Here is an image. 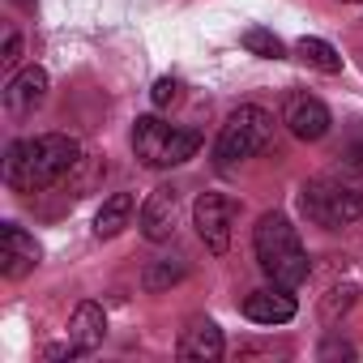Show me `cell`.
I'll return each mask as SVG.
<instances>
[{
	"label": "cell",
	"instance_id": "6da1fadb",
	"mask_svg": "<svg viewBox=\"0 0 363 363\" xmlns=\"http://www.w3.org/2000/svg\"><path fill=\"white\" fill-rule=\"evenodd\" d=\"M82 167V141L69 133H39L22 137L5 150V184L13 193H43Z\"/></svg>",
	"mask_w": 363,
	"mask_h": 363
},
{
	"label": "cell",
	"instance_id": "7a4b0ae2",
	"mask_svg": "<svg viewBox=\"0 0 363 363\" xmlns=\"http://www.w3.org/2000/svg\"><path fill=\"white\" fill-rule=\"evenodd\" d=\"M252 252H257V265L261 274L274 282V286H303L312 265H308V248L299 240V231L291 227L286 214H261L257 227H252Z\"/></svg>",
	"mask_w": 363,
	"mask_h": 363
},
{
	"label": "cell",
	"instance_id": "3957f363",
	"mask_svg": "<svg viewBox=\"0 0 363 363\" xmlns=\"http://www.w3.org/2000/svg\"><path fill=\"white\" fill-rule=\"evenodd\" d=\"M299 206L308 214V223L325 227V231H337V227H350L363 218V171H329V175H316L299 189Z\"/></svg>",
	"mask_w": 363,
	"mask_h": 363
},
{
	"label": "cell",
	"instance_id": "277c9868",
	"mask_svg": "<svg viewBox=\"0 0 363 363\" xmlns=\"http://www.w3.org/2000/svg\"><path fill=\"white\" fill-rule=\"evenodd\" d=\"M201 150V133L197 128H184V124H167L158 116H141L133 124V154L154 167V171H167V167H179L189 162L193 154Z\"/></svg>",
	"mask_w": 363,
	"mask_h": 363
},
{
	"label": "cell",
	"instance_id": "5b68a950",
	"mask_svg": "<svg viewBox=\"0 0 363 363\" xmlns=\"http://www.w3.org/2000/svg\"><path fill=\"white\" fill-rule=\"evenodd\" d=\"M269 137H274V116L265 107H257V103H240L227 116V124H223V133L214 141V162L218 167L244 162V158L261 154L269 145Z\"/></svg>",
	"mask_w": 363,
	"mask_h": 363
},
{
	"label": "cell",
	"instance_id": "8992f818",
	"mask_svg": "<svg viewBox=\"0 0 363 363\" xmlns=\"http://www.w3.org/2000/svg\"><path fill=\"white\" fill-rule=\"evenodd\" d=\"M193 227H197L201 244H206L214 257H223V252L231 248L235 201H231V197H223V193H201V197L193 201Z\"/></svg>",
	"mask_w": 363,
	"mask_h": 363
},
{
	"label": "cell",
	"instance_id": "52a82bcc",
	"mask_svg": "<svg viewBox=\"0 0 363 363\" xmlns=\"http://www.w3.org/2000/svg\"><path fill=\"white\" fill-rule=\"evenodd\" d=\"M137 227H141V235L150 244H167L175 235V227H179V189H171V184L154 189L145 197L141 214H137Z\"/></svg>",
	"mask_w": 363,
	"mask_h": 363
},
{
	"label": "cell",
	"instance_id": "ba28073f",
	"mask_svg": "<svg viewBox=\"0 0 363 363\" xmlns=\"http://www.w3.org/2000/svg\"><path fill=\"white\" fill-rule=\"evenodd\" d=\"M43 261V248L30 231H22L18 223H5L0 227V274H5L9 282L35 274V265Z\"/></svg>",
	"mask_w": 363,
	"mask_h": 363
},
{
	"label": "cell",
	"instance_id": "9c48e42d",
	"mask_svg": "<svg viewBox=\"0 0 363 363\" xmlns=\"http://www.w3.org/2000/svg\"><path fill=\"white\" fill-rule=\"evenodd\" d=\"M223 350H227L223 329L210 316H193L184 329H179V342H175V354L184 363H218Z\"/></svg>",
	"mask_w": 363,
	"mask_h": 363
},
{
	"label": "cell",
	"instance_id": "30bf717a",
	"mask_svg": "<svg viewBox=\"0 0 363 363\" xmlns=\"http://www.w3.org/2000/svg\"><path fill=\"white\" fill-rule=\"evenodd\" d=\"M282 124H286L299 141H320V137L333 128V116H329V107H325L316 94H291L286 107H282Z\"/></svg>",
	"mask_w": 363,
	"mask_h": 363
},
{
	"label": "cell",
	"instance_id": "8fae6325",
	"mask_svg": "<svg viewBox=\"0 0 363 363\" xmlns=\"http://www.w3.org/2000/svg\"><path fill=\"white\" fill-rule=\"evenodd\" d=\"M48 90H52L48 73H43L39 65H30V69H22V73L5 86V111H9L13 120H26V116H35V111L48 103Z\"/></svg>",
	"mask_w": 363,
	"mask_h": 363
},
{
	"label": "cell",
	"instance_id": "7c38bea8",
	"mask_svg": "<svg viewBox=\"0 0 363 363\" xmlns=\"http://www.w3.org/2000/svg\"><path fill=\"white\" fill-rule=\"evenodd\" d=\"M244 316L252 325H286L295 320V295L286 286H261L244 299Z\"/></svg>",
	"mask_w": 363,
	"mask_h": 363
},
{
	"label": "cell",
	"instance_id": "4fadbf2b",
	"mask_svg": "<svg viewBox=\"0 0 363 363\" xmlns=\"http://www.w3.org/2000/svg\"><path fill=\"white\" fill-rule=\"evenodd\" d=\"M69 337L90 354V350H99L103 346V337H107V312H103V303H94V299H86V303H77L73 308V316H69Z\"/></svg>",
	"mask_w": 363,
	"mask_h": 363
},
{
	"label": "cell",
	"instance_id": "5bb4252c",
	"mask_svg": "<svg viewBox=\"0 0 363 363\" xmlns=\"http://www.w3.org/2000/svg\"><path fill=\"white\" fill-rule=\"evenodd\" d=\"M128 218H133V193H111L94 214V235L111 240V235H120L128 227Z\"/></svg>",
	"mask_w": 363,
	"mask_h": 363
},
{
	"label": "cell",
	"instance_id": "9a60e30c",
	"mask_svg": "<svg viewBox=\"0 0 363 363\" xmlns=\"http://www.w3.org/2000/svg\"><path fill=\"white\" fill-rule=\"evenodd\" d=\"M189 278V265L179 261V257H162V261H150L145 265V274H141V286L150 291V295H162V291H171L175 282H184Z\"/></svg>",
	"mask_w": 363,
	"mask_h": 363
},
{
	"label": "cell",
	"instance_id": "2e32d148",
	"mask_svg": "<svg viewBox=\"0 0 363 363\" xmlns=\"http://www.w3.org/2000/svg\"><path fill=\"white\" fill-rule=\"evenodd\" d=\"M295 56H299L308 69H316V73H342V56H337V48L325 43V39L303 35V39L295 43Z\"/></svg>",
	"mask_w": 363,
	"mask_h": 363
},
{
	"label": "cell",
	"instance_id": "e0dca14e",
	"mask_svg": "<svg viewBox=\"0 0 363 363\" xmlns=\"http://www.w3.org/2000/svg\"><path fill=\"white\" fill-rule=\"evenodd\" d=\"M244 48H248L252 56H265V60H282V56H286V43H282L274 30H265V26H248V30H244Z\"/></svg>",
	"mask_w": 363,
	"mask_h": 363
},
{
	"label": "cell",
	"instance_id": "ac0fdd59",
	"mask_svg": "<svg viewBox=\"0 0 363 363\" xmlns=\"http://www.w3.org/2000/svg\"><path fill=\"white\" fill-rule=\"evenodd\" d=\"M354 295H359V291H354L350 282H342V286H329V295L320 299V316H325V320L333 325L337 316H346V312L354 308Z\"/></svg>",
	"mask_w": 363,
	"mask_h": 363
},
{
	"label": "cell",
	"instance_id": "d6986e66",
	"mask_svg": "<svg viewBox=\"0 0 363 363\" xmlns=\"http://www.w3.org/2000/svg\"><path fill=\"white\" fill-rule=\"evenodd\" d=\"M150 99H154V107H171V103L179 99V82H175V77H158L154 90H150Z\"/></svg>",
	"mask_w": 363,
	"mask_h": 363
},
{
	"label": "cell",
	"instance_id": "ffe728a7",
	"mask_svg": "<svg viewBox=\"0 0 363 363\" xmlns=\"http://www.w3.org/2000/svg\"><path fill=\"white\" fill-rule=\"evenodd\" d=\"M316 354H320V359H354V354H359V350H354V346H350V342H337V337H325V342H320V350H316Z\"/></svg>",
	"mask_w": 363,
	"mask_h": 363
},
{
	"label": "cell",
	"instance_id": "44dd1931",
	"mask_svg": "<svg viewBox=\"0 0 363 363\" xmlns=\"http://www.w3.org/2000/svg\"><path fill=\"white\" fill-rule=\"evenodd\" d=\"M77 354H86V350H82L73 337H69V342H60V346H48V350H43V359H77Z\"/></svg>",
	"mask_w": 363,
	"mask_h": 363
},
{
	"label": "cell",
	"instance_id": "7402d4cb",
	"mask_svg": "<svg viewBox=\"0 0 363 363\" xmlns=\"http://www.w3.org/2000/svg\"><path fill=\"white\" fill-rule=\"evenodd\" d=\"M18 56H22V35L9 26V30H5V65H13Z\"/></svg>",
	"mask_w": 363,
	"mask_h": 363
},
{
	"label": "cell",
	"instance_id": "603a6c76",
	"mask_svg": "<svg viewBox=\"0 0 363 363\" xmlns=\"http://www.w3.org/2000/svg\"><path fill=\"white\" fill-rule=\"evenodd\" d=\"M337 5H363V0H337Z\"/></svg>",
	"mask_w": 363,
	"mask_h": 363
},
{
	"label": "cell",
	"instance_id": "cb8c5ba5",
	"mask_svg": "<svg viewBox=\"0 0 363 363\" xmlns=\"http://www.w3.org/2000/svg\"><path fill=\"white\" fill-rule=\"evenodd\" d=\"M22 5H30V0H22Z\"/></svg>",
	"mask_w": 363,
	"mask_h": 363
}]
</instances>
